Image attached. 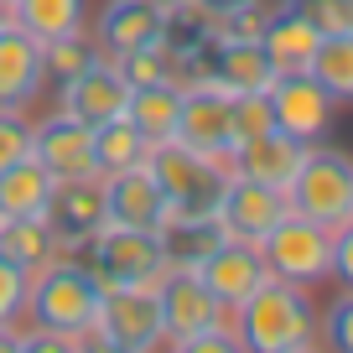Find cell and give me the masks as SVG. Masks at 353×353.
I'll use <instances>...</instances> for the list:
<instances>
[{
    "mask_svg": "<svg viewBox=\"0 0 353 353\" xmlns=\"http://www.w3.org/2000/svg\"><path fill=\"white\" fill-rule=\"evenodd\" d=\"M219 239H223L219 219H166L161 229H156V244H161L166 270H198Z\"/></svg>",
    "mask_w": 353,
    "mask_h": 353,
    "instance_id": "603a6c76",
    "label": "cell"
},
{
    "mask_svg": "<svg viewBox=\"0 0 353 353\" xmlns=\"http://www.w3.org/2000/svg\"><path fill=\"white\" fill-rule=\"evenodd\" d=\"M166 353H250V348H244L239 332L223 322V327H208V332H192V338L166 343Z\"/></svg>",
    "mask_w": 353,
    "mask_h": 353,
    "instance_id": "8d00e7d4",
    "label": "cell"
},
{
    "mask_svg": "<svg viewBox=\"0 0 353 353\" xmlns=\"http://www.w3.org/2000/svg\"><path fill=\"white\" fill-rule=\"evenodd\" d=\"M213 42V16H203L192 0H182V6H172L161 21V47L176 57V78H182V68L192 63V57H203Z\"/></svg>",
    "mask_w": 353,
    "mask_h": 353,
    "instance_id": "484cf974",
    "label": "cell"
},
{
    "mask_svg": "<svg viewBox=\"0 0 353 353\" xmlns=\"http://www.w3.org/2000/svg\"><path fill=\"white\" fill-rule=\"evenodd\" d=\"M291 213L322 223V229H343L353 219V156H343L338 145H307L296 176L286 182Z\"/></svg>",
    "mask_w": 353,
    "mask_h": 353,
    "instance_id": "277c9868",
    "label": "cell"
},
{
    "mask_svg": "<svg viewBox=\"0 0 353 353\" xmlns=\"http://www.w3.org/2000/svg\"><path fill=\"white\" fill-rule=\"evenodd\" d=\"M11 16L26 37L37 42H57L68 32H83L88 26V0H11Z\"/></svg>",
    "mask_w": 353,
    "mask_h": 353,
    "instance_id": "cb8c5ba5",
    "label": "cell"
},
{
    "mask_svg": "<svg viewBox=\"0 0 353 353\" xmlns=\"http://www.w3.org/2000/svg\"><path fill=\"white\" fill-rule=\"evenodd\" d=\"M151 291H156V307H161L166 343L192 338V332H208V327H223V322H229V307L203 286L198 270H166Z\"/></svg>",
    "mask_w": 353,
    "mask_h": 353,
    "instance_id": "9c48e42d",
    "label": "cell"
},
{
    "mask_svg": "<svg viewBox=\"0 0 353 353\" xmlns=\"http://www.w3.org/2000/svg\"><path fill=\"white\" fill-rule=\"evenodd\" d=\"M176 141L208 156H229L234 135H229V94L208 78H188L182 83V114H176Z\"/></svg>",
    "mask_w": 353,
    "mask_h": 353,
    "instance_id": "7c38bea8",
    "label": "cell"
},
{
    "mask_svg": "<svg viewBox=\"0 0 353 353\" xmlns=\"http://www.w3.org/2000/svg\"><path fill=\"white\" fill-rule=\"evenodd\" d=\"M0 353H21V332H16V322L0 327Z\"/></svg>",
    "mask_w": 353,
    "mask_h": 353,
    "instance_id": "b9f144b4",
    "label": "cell"
},
{
    "mask_svg": "<svg viewBox=\"0 0 353 353\" xmlns=\"http://www.w3.org/2000/svg\"><path fill=\"white\" fill-rule=\"evenodd\" d=\"M26 156H32V120H26V110H6L0 104V172L26 161Z\"/></svg>",
    "mask_w": 353,
    "mask_h": 353,
    "instance_id": "836d02e7",
    "label": "cell"
},
{
    "mask_svg": "<svg viewBox=\"0 0 353 353\" xmlns=\"http://www.w3.org/2000/svg\"><path fill=\"white\" fill-rule=\"evenodd\" d=\"M114 68H120V78H125L130 88H145V83H172V78H176V57L166 52L161 42L135 47V52L114 57Z\"/></svg>",
    "mask_w": 353,
    "mask_h": 353,
    "instance_id": "f546056e",
    "label": "cell"
},
{
    "mask_svg": "<svg viewBox=\"0 0 353 353\" xmlns=\"http://www.w3.org/2000/svg\"><path fill=\"white\" fill-rule=\"evenodd\" d=\"M176 114H182V83H145V88H130L125 99V120L145 135V145H161V141H176Z\"/></svg>",
    "mask_w": 353,
    "mask_h": 353,
    "instance_id": "44dd1931",
    "label": "cell"
},
{
    "mask_svg": "<svg viewBox=\"0 0 353 353\" xmlns=\"http://www.w3.org/2000/svg\"><path fill=\"white\" fill-rule=\"evenodd\" d=\"M32 161H42V172L52 182H78V176H99V156H94V125H83L78 114L52 110L47 120L32 125Z\"/></svg>",
    "mask_w": 353,
    "mask_h": 353,
    "instance_id": "52a82bcc",
    "label": "cell"
},
{
    "mask_svg": "<svg viewBox=\"0 0 353 353\" xmlns=\"http://www.w3.org/2000/svg\"><path fill=\"white\" fill-rule=\"evenodd\" d=\"M94 156H99V176H114V172H130V166H145L151 145L125 114H114V120L94 125Z\"/></svg>",
    "mask_w": 353,
    "mask_h": 353,
    "instance_id": "4316f807",
    "label": "cell"
},
{
    "mask_svg": "<svg viewBox=\"0 0 353 353\" xmlns=\"http://www.w3.org/2000/svg\"><path fill=\"white\" fill-rule=\"evenodd\" d=\"M156 6H166V11H172V6H182V0H156Z\"/></svg>",
    "mask_w": 353,
    "mask_h": 353,
    "instance_id": "f6af8a7d",
    "label": "cell"
},
{
    "mask_svg": "<svg viewBox=\"0 0 353 353\" xmlns=\"http://www.w3.org/2000/svg\"><path fill=\"white\" fill-rule=\"evenodd\" d=\"M198 276H203V286H208L213 296L234 312L254 286H265V281H270V270H265L260 244H244V239H229V234H223V239L208 250V260L198 265Z\"/></svg>",
    "mask_w": 353,
    "mask_h": 353,
    "instance_id": "9a60e30c",
    "label": "cell"
},
{
    "mask_svg": "<svg viewBox=\"0 0 353 353\" xmlns=\"http://www.w3.org/2000/svg\"><path fill=\"white\" fill-rule=\"evenodd\" d=\"M203 16H229V11H239V6H254V0H192Z\"/></svg>",
    "mask_w": 353,
    "mask_h": 353,
    "instance_id": "ab89813d",
    "label": "cell"
},
{
    "mask_svg": "<svg viewBox=\"0 0 353 353\" xmlns=\"http://www.w3.org/2000/svg\"><path fill=\"white\" fill-rule=\"evenodd\" d=\"M104 208H110V219H104V223L145 229V234H156L166 219H172V208H166L161 188H156L151 166H130V172L104 176Z\"/></svg>",
    "mask_w": 353,
    "mask_h": 353,
    "instance_id": "e0dca14e",
    "label": "cell"
},
{
    "mask_svg": "<svg viewBox=\"0 0 353 353\" xmlns=\"http://www.w3.org/2000/svg\"><path fill=\"white\" fill-rule=\"evenodd\" d=\"M307 73L327 88L332 104H353V32L348 37H322L312 52Z\"/></svg>",
    "mask_w": 353,
    "mask_h": 353,
    "instance_id": "83f0119b",
    "label": "cell"
},
{
    "mask_svg": "<svg viewBox=\"0 0 353 353\" xmlns=\"http://www.w3.org/2000/svg\"><path fill=\"white\" fill-rule=\"evenodd\" d=\"M26 286H32V276H26L16 260H6L0 254V327L6 322H16L26 312Z\"/></svg>",
    "mask_w": 353,
    "mask_h": 353,
    "instance_id": "d590c367",
    "label": "cell"
},
{
    "mask_svg": "<svg viewBox=\"0 0 353 353\" xmlns=\"http://www.w3.org/2000/svg\"><path fill=\"white\" fill-rule=\"evenodd\" d=\"M260 254H265V270L276 281H291V286L312 291L332 276V229L301 219V213H286L276 229L265 234Z\"/></svg>",
    "mask_w": 353,
    "mask_h": 353,
    "instance_id": "8992f818",
    "label": "cell"
},
{
    "mask_svg": "<svg viewBox=\"0 0 353 353\" xmlns=\"http://www.w3.org/2000/svg\"><path fill=\"white\" fill-rule=\"evenodd\" d=\"M0 254L16 260L26 276H37L42 265H52L63 254V244H57L47 219H0Z\"/></svg>",
    "mask_w": 353,
    "mask_h": 353,
    "instance_id": "d4e9b609",
    "label": "cell"
},
{
    "mask_svg": "<svg viewBox=\"0 0 353 353\" xmlns=\"http://www.w3.org/2000/svg\"><path fill=\"white\" fill-rule=\"evenodd\" d=\"M286 11H296L317 37H348L353 32V0H281Z\"/></svg>",
    "mask_w": 353,
    "mask_h": 353,
    "instance_id": "4dcf8cb0",
    "label": "cell"
},
{
    "mask_svg": "<svg viewBox=\"0 0 353 353\" xmlns=\"http://www.w3.org/2000/svg\"><path fill=\"white\" fill-rule=\"evenodd\" d=\"M47 88V68H42V42L26 37L21 26L0 32V104L6 110H26L37 104V94Z\"/></svg>",
    "mask_w": 353,
    "mask_h": 353,
    "instance_id": "ac0fdd59",
    "label": "cell"
},
{
    "mask_svg": "<svg viewBox=\"0 0 353 353\" xmlns=\"http://www.w3.org/2000/svg\"><path fill=\"white\" fill-rule=\"evenodd\" d=\"M52 94H57V110L78 114L83 125H104V120H114V114H125L130 83L120 78L114 57H99L94 68H83L78 78H68V83L52 88Z\"/></svg>",
    "mask_w": 353,
    "mask_h": 353,
    "instance_id": "2e32d148",
    "label": "cell"
},
{
    "mask_svg": "<svg viewBox=\"0 0 353 353\" xmlns=\"http://www.w3.org/2000/svg\"><path fill=\"white\" fill-rule=\"evenodd\" d=\"M296 353H327V348H322V343H312V348H296Z\"/></svg>",
    "mask_w": 353,
    "mask_h": 353,
    "instance_id": "ee69618b",
    "label": "cell"
},
{
    "mask_svg": "<svg viewBox=\"0 0 353 353\" xmlns=\"http://www.w3.org/2000/svg\"><path fill=\"white\" fill-rule=\"evenodd\" d=\"M332 276L343 291H353V219L343 229H332Z\"/></svg>",
    "mask_w": 353,
    "mask_h": 353,
    "instance_id": "f35d334b",
    "label": "cell"
},
{
    "mask_svg": "<svg viewBox=\"0 0 353 353\" xmlns=\"http://www.w3.org/2000/svg\"><path fill=\"white\" fill-rule=\"evenodd\" d=\"M156 188H161L172 219H213V203H219L223 182H229V161L208 151H192L182 141H161L145 156Z\"/></svg>",
    "mask_w": 353,
    "mask_h": 353,
    "instance_id": "3957f363",
    "label": "cell"
},
{
    "mask_svg": "<svg viewBox=\"0 0 353 353\" xmlns=\"http://www.w3.org/2000/svg\"><path fill=\"white\" fill-rule=\"evenodd\" d=\"M291 213L286 192L281 188H265V182H250V176H229L213 203V219L229 239H244V244H265V234L276 229L281 219Z\"/></svg>",
    "mask_w": 353,
    "mask_h": 353,
    "instance_id": "30bf717a",
    "label": "cell"
},
{
    "mask_svg": "<svg viewBox=\"0 0 353 353\" xmlns=\"http://www.w3.org/2000/svg\"><path fill=\"white\" fill-rule=\"evenodd\" d=\"M99 42L88 37V26L83 32H68V37H57V42H42V68H47V83L52 88H63L68 78H78L83 68H94L99 63Z\"/></svg>",
    "mask_w": 353,
    "mask_h": 353,
    "instance_id": "f1b7e54d",
    "label": "cell"
},
{
    "mask_svg": "<svg viewBox=\"0 0 353 353\" xmlns=\"http://www.w3.org/2000/svg\"><path fill=\"white\" fill-rule=\"evenodd\" d=\"M161 21H166V6H156V0H104L88 16V37L99 42L104 57H125L135 47L161 42Z\"/></svg>",
    "mask_w": 353,
    "mask_h": 353,
    "instance_id": "4fadbf2b",
    "label": "cell"
},
{
    "mask_svg": "<svg viewBox=\"0 0 353 353\" xmlns=\"http://www.w3.org/2000/svg\"><path fill=\"white\" fill-rule=\"evenodd\" d=\"M94 338H110V343H120V348H130V353H156L166 343L156 291L151 286H114V291H104Z\"/></svg>",
    "mask_w": 353,
    "mask_h": 353,
    "instance_id": "8fae6325",
    "label": "cell"
},
{
    "mask_svg": "<svg viewBox=\"0 0 353 353\" xmlns=\"http://www.w3.org/2000/svg\"><path fill=\"white\" fill-rule=\"evenodd\" d=\"M317 42L322 37L312 32L296 11H286V6H276V11L265 16V26H260V47H265V57H270L276 73H307Z\"/></svg>",
    "mask_w": 353,
    "mask_h": 353,
    "instance_id": "ffe728a7",
    "label": "cell"
},
{
    "mask_svg": "<svg viewBox=\"0 0 353 353\" xmlns=\"http://www.w3.org/2000/svg\"><path fill=\"white\" fill-rule=\"evenodd\" d=\"M21 353H83V338H68V332L32 327V332H21Z\"/></svg>",
    "mask_w": 353,
    "mask_h": 353,
    "instance_id": "74e56055",
    "label": "cell"
},
{
    "mask_svg": "<svg viewBox=\"0 0 353 353\" xmlns=\"http://www.w3.org/2000/svg\"><path fill=\"white\" fill-rule=\"evenodd\" d=\"M317 338H322L327 353H353V291H338V296L322 307Z\"/></svg>",
    "mask_w": 353,
    "mask_h": 353,
    "instance_id": "d6a6232c",
    "label": "cell"
},
{
    "mask_svg": "<svg viewBox=\"0 0 353 353\" xmlns=\"http://www.w3.org/2000/svg\"><path fill=\"white\" fill-rule=\"evenodd\" d=\"M265 99H270V120H276L281 135H291V141H301V145L327 141L338 104L327 99V88L312 73H276V83L265 88Z\"/></svg>",
    "mask_w": 353,
    "mask_h": 353,
    "instance_id": "ba28073f",
    "label": "cell"
},
{
    "mask_svg": "<svg viewBox=\"0 0 353 353\" xmlns=\"http://www.w3.org/2000/svg\"><path fill=\"white\" fill-rule=\"evenodd\" d=\"M99 307H104V286L78 254H57L26 286V317H32V327H47V332L88 338L99 322Z\"/></svg>",
    "mask_w": 353,
    "mask_h": 353,
    "instance_id": "7a4b0ae2",
    "label": "cell"
},
{
    "mask_svg": "<svg viewBox=\"0 0 353 353\" xmlns=\"http://www.w3.org/2000/svg\"><path fill=\"white\" fill-rule=\"evenodd\" d=\"M229 327L239 332V343L250 353H296V348H312L322 327V312L312 301L307 286H291V281H265L254 286L239 307L229 312Z\"/></svg>",
    "mask_w": 353,
    "mask_h": 353,
    "instance_id": "6da1fadb",
    "label": "cell"
},
{
    "mask_svg": "<svg viewBox=\"0 0 353 353\" xmlns=\"http://www.w3.org/2000/svg\"><path fill=\"white\" fill-rule=\"evenodd\" d=\"M276 130V120H270V99L265 94H229V135L234 145L254 141V135Z\"/></svg>",
    "mask_w": 353,
    "mask_h": 353,
    "instance_id": "1f68e13d",
    "label": "cell"
},
{
    "mask_svg": "<svg viewBox=\"0 0 353 353\" xmlns=\"http://www.w3.org/2000/svg\"><path fill=\"white\" fill-rule=\"evenodd\" d=\"M78 260L94 270V281H99L104 291H114V286H156V281L166 276L156 234L120 229V223H104L99 234H88V239L78 244Z\"/></svg>",
    "mask_w": 353,
    "mask_h": 353,
    "instance_id": "5b68a950",
    "label": "cell"
},
{
    "mask_svg": "<svg viewBox=\"0 0 353 353\" xmlns=\"http://www.w3.org/2000/svg\"><path fill=\"white\" fill-rule=\"evenodd\" d=\"M11 21H16V16H11V0H0V32H6Z\"/></svg>",
    "mask_w": 353,
    "mask_h": 353,
    "instance_id": "7bdbcfd3",
    "label": "cell"
},
{
    "mask_svg": "<svg viewBox=\"0 0 353 353\" xmlns=\"http://www.w3.org/2000/svg\"><path fill=\"white\" fill-rule=\"evenodd\" d=\"M265 0L254 6H239L229 16H213V42H260V26H265Z\"/></svg>",
    "mask_w": 353,
    "mask_h": 353,
    "instance_id": "e575fe53",
    "label": "cell"
},
{
    "mask_svg": "<svg viewBox=\"0 0 353 353\" xmlns=\"http://www.w3.org/2000/svg\"><path fill=\"white\" fill-rule=\"evenodd\" d=\"M83 353H130V348H120V343H110V338H94V332H88V338H83Z\"/></svg>",
    "mask_w": 353,
    "mask_h": 353,
    "instance_id": "60d3db41",
    "label": "cell"
},
{
    "mask_svg": "<svg viewBox=\"0 0 353 353\" xmlns=\"http://www.w3.org/2000/svg\"><path fill=\"white\" fill-rule=\"evenodd\" d=\"M52 176L42 172V161H16L0 172V219H47V203H52Z\"/></svg>",
    "mask_w": 353,
    "mask_h": 353,
    "instance_id": "7402d4cb",
    "label": "cell"
},
{
    "mask_svg": "<svg viewBox=\"0 0 353 353\" xmlns=\"http://www.w3.org/2000/svg\"><path fill=\"white\" fill-rule=\"evenodd\" d=\"M301 156H307L301 141H291V135H281V130H265V135H254V141L234 145L223 161H229V176H250V182H265V188L286 192V182L296 176Z\"/></svg>",
    "mask_w": 353,
    "mask_h": 353,
    "instance_id": "d6986e66",
    "label": "cell"
},
{
    "mask_svg": "<svg viewBox=\"0 0 353 353\" xmlns=\"http://www.w3.org/2000/svg\"><path fill=\"white\" fill-rule=\"evenodd\" d=\"M110 208H104V176H78V182H57L52 203H47V223H52L63 254H78L88 234H99Z\"/></svg>",
    "mask_w": 353,
    "mask_h": 353,
    "instance_id": "5bb4252c",
    "label": "cell"
}]
</instances>
